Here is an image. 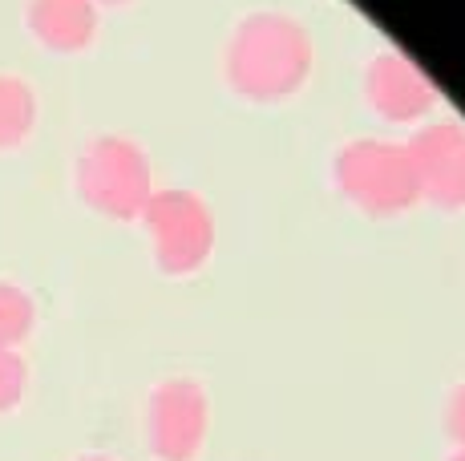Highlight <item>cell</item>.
I'll list each match as a JSON object with an SVG mask.
<instances>
[{"label": "cell", "mask_w": 465, "mask_h": 461, "mask_svg": "<svg viewBox=\"0 0 465 461\" xmlns=\"http://www.w3.org/2000/svg\"><path fill=\"white\" fill-rule=\"evenodd\" d=\"M77 186L85 202L126 219L150 202V166L126 138H94L77 158Z\"/></svg>", "instance_id": "obj_1"}, {"label": "cell", "mask_w": 465, "mask_h": 461, "mask_svg": "<svg viewBox=\"0 0 465 461\" xmlns=\"http://www.w3.org/2000/svg\"><path fill=\"white\" fill-rule=\"evenodd\" d=\"M211 401L199 380L170 377L146 401V446L158 461H194L207 441Z\"/></svg>", "instance_id": "obj_2"}, {"label": "cell", "mask_w": 465, "mask_h": 461, "mask_svg": "<svg viewBox=\"0 0 465 461\" xmlns=\"http://www.w3.org/2000/svg\"><path fill=\"white\" fill-rule=\"evenodd\" d=\"M303 65H308V49L296 25L263 16V21L247 25L243 37L235 45V77L243 90L252 93H283L300 82Z\"/></svg>", "instance_id": "obj_3"}, {"label": "cell", "mask_w": 465, "mask_h": 461, "mask_svg": "<svg viewBox=\"0 0 465 461\" xmlns=\"http://www.w3.org/2000/svg\"><path fill=\"white\" fill-rule=\"evenodd\" d=\"M340 182H344L364 207H377V211L405 207V202L421 191L409 150H397V146H389V142H356V146L340 158Z\"/></svg>", "instance_id": "obj_4"}, {"label": "cell", "mask_w": 465, "mask_h": 461, "mask_svg": "<svg viewBox=\"0 0 465 461\" xmlns=\"http://www.w3.org/2000/svg\"><path fill=\"white\" fill-rule=\"evenodd\" d=\"M142 211H146V223L158 239V263L166 271L199 268L203 255H207V235H211L199 202L191 194L166 191V194H150V202Z\"/></svg>", "instance_id": "obj_5"}, {"label": "cell", "mask_w": 465, "mask_h": 461, "mask_svg": "<svg viewBox=\"0 0 465 461\" xmlns=\"http://www.w3.org/2000/svg\"><path fill=\"white\" fill-rule=\"evenodd\" d=\"M417 182L429 186L437 199L465 202V130L461 126H433L409 150Z\"/></svg>", "instance_id": "obj_6"}, {"label": "cell", "mask_w": 465, "mask_h": 461, "mask_svg": "<svg viewBox=\"0 0 465 461\" xmlns=\"http://www.w3.org/2000/svg\"><path fill=\"white\" fill-rule=\"evenodd\" d=\"M33 37L57 53H77L94 41L97 8L94 0H29L25 8Z\"/></svg>", "instance_id": "obj_7"}, {"label": "cell", "mask_w": 465, "mask_h": 461, "mask_svg": "<svg viewBox=\"0 0 465 461\" xmlns=\"http://www.w3.org/2000/svg\"><path fill=\"white\" fill-rule=\"evenodd\" d=\"M372 102L389 110V118H413L429 105V85L413 65L384 57L381 65H372Z\"/></svg>", "instance_id": "obj_8"}, {"label": "cell", "mask_w": 465, "mask_h": 461, "mask_svg": "<svg viewBox=\"0 0 465 461\" xmlns=\"http://www.w3.org/2000/svg\"><path fill=\"white\" fill-rule=\"evenodd\" d=\"M37 122V97L13 74H0V150H13L29 138Z\"/></svg>", "instance_id": "obj_9"}, {"label": "cell", "mask_w": 465, "mask_h": 461, "mask_svg": "<svg viewBox=\"0 0 465 461\" xmlns=\"http://www.w3.org/2000/svg\"><path fill=\"white\" fill-rule=\"evenodd\" d=\"M37 324V304L13 280H0V348H21Z\"/></svg>", "instance_id": "obj_10"}, {"label": "cell", "mask_w": 465, "mask_h": 461, "mask_svg": "<svg viewBox=\"0 0 465 461\" xmlns=\"http://www.w3.org/2000/svg\"><path fill=\"white\" fill-rule=\"evenodd\" d=\"M29 393V360L21 348H0V417L16 413Z\"/></svg>", "instance_id": "obj_11"}, {"label": "cell", "mask_w": 465, "mask_h": 461, "mask_svg": "<svg viewBox=\"0 0 465 461\" xmlns=\"http://www.w3.org/2000/svg\"><path fill=\"white\" fill-rule=\"evenodd\" d=\"M445 429H450V437L458 441V449H465V385L453 388L450 405H445Z\"/></svg>", "instance_id": "obj_12"}, {"label": "cell", "mask_w": 465, "mask_h": 461, "mask_svg": "<svg viewBox=\"0 0 465 461\" xmlns=\"http://www.w3.org/2000/svg\"><path fill=\"white\" fill-rule=\"evenodd\" d=\"M74 461H118V457H110V454H77Z\"/></svg>", "instance_id": "obj_13"}, {"label": "cell", "mask_w": 465, "mask_h": 461, "mask_svg": "<svg viewBox=\"0 0 465 461\" xmlns=\"http://www.w3.org/2000/svg\"><path fill=\"white\" fill-rule=\"evenodd\" d=\"M450 461H465V449H458V454H453Z\"/></svg>", "instance_id": "obj_14"}, {"label": "cell", "mask_w": 465, "mask_h": 461, "mask_svg": "<svg viewBox=\"0 0 465 461\" xmlns=\"http://www.w3.org/2000/svg\"><path fill=\"white\" fill-rule=\"evenodd\" d=\"M110 5H118V0H110Z\"/></svg>", "instance_id": "obj_15"}]
</instances>
